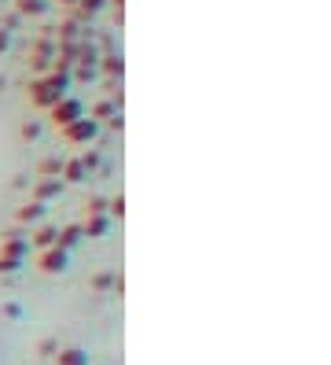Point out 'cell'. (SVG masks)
<instances>
[{
    "instance_id": "1",
    "label": "cell",
    "mask_w": 331,
    "mask_h": 365,
    "mask_svg": "<svg viewBox=\"0 0 331 365\" xmlns=\"http://www.w3.org/2000/svg\"><path fill=\"white\" fill-rule=\"evenodd\" d=\"M41 269H44V273H63V269H66V251H63L59 244L48 247V251L41 255Z\"/></svg>"
},
{
    "instance_id": "2",
    "label": "cell",
    "mask_w": 331,
    "mask_h": 365,
    "mask_svg": "<svg viewBox=\"0 0 331 365\" xmlns=\"http://www.w3.org/2000/svg\"><path fill=\"white\" fill-rule=\"evenodd\" d=\"M93 133H96V125L88 118H74L70 125H66V140H88Z\"/></svg>"
},
{
    "instance_id": "3",
    "label": "cell",
    "mask_w": 331,
    "mask_h": 365,
    "mask_svg": "<svg viewBox=\"0 0 331 365\" xmlns=\"http://www.w3.org/2000/svg\"><path fill=\"white\" fill-rule=\"evenodd\" d=\"M56 365H88V354L81 347H63L56 351Z\"/></svg>"
},
{
    "instance_id": "4",
    "label": "cell",
    "mask_w": 331,
    "mask_h": 365,
    "mask_svg": "<svg viewBox=\"0 0 331 365\" xmlns=\"http://www.w3.org/2000/svg\"><path fill=\"white\" fill-rule=\"evenodd\" d=\"M74 118H78V103H63V107L56 103V122L59 125H70Z\"/></svg>"
},
{
    "instance_id": "5",
    "label": "cell",
    "mask_w": 331,
    "mask_h": 365,
    "mask_svg": "<svg viewBox=\"0 0 331 365\" xmlns=\"http://www.w3.org/2000/svg\"><path fill=\"white\" fill-rule=\"evenodd\" d=\"M37 218H41V203H30L19 210V222H37Z\"/></svg>"
},
{
    "instance_id": "6",
    "label": "cell",
    "mask_w": 331,
    "mask_h": 365,
    "mask_svg": "<svg viewBox=\"0 0 331 365\" xmlns=\"http://www.w3.org/2000/svg\"><path fill=\"white\" fill-rule=\"evenodd\" d=\"M33 244H37V247H52V244H56V232H52V229H41V232L33 236Z\"/></svg>"
},
{
    "instance_id": "7",
    "label": "cell",
    "mask_w": 331,
    "mask_h": 365,
    "mask_svg": "<svg viewBox=\"0 0 331 365\" xmlns=\"http://www.w3.org/2000/svg\"><path fill=\"white\" fill-rule=\"evenodd\" d=\"M85 229H88V232H96V236H100V232L107 229V222H103V218H93V222H88Z\"/></svg>"
},
{
    "instance_id": "8",
    "label": "cell",
    "mask_w": 331,
    "mask_h": 365,
    "mask_svg": "<svg viewBox=\"0 0 331 365\" xmlns=\"http://www.w3.org/2000/svg\"><path fill=\"white\" fill-rule=\"evenodd\" d=\"M52 192H59V185H56V181H48V185H41V196H52Z\"/></svg>"
},
{
    "instance_id": "9",
    "label": "cell",
    "mask_w": 331,
    "mask_h": 365,
    "mask_svg": "<svg viewBox=\"0 0 331 365\" xmlns=\"http://www.w3.org/2000/svg\"><path fill=\"white\" fill-rule=\"evenodd\" d=\"M93 288H100V292H103V288H110V277H96Z\"/></svg>"
}]
</instances>
